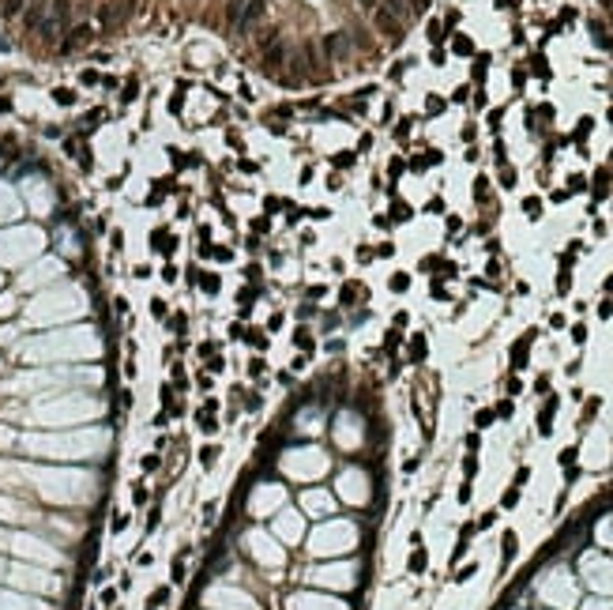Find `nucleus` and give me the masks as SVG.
Listing matches in <instances>:
<instances>
[{
  "mask_svg": "<svg viewBox=\"0 0 613 610\" xmlns=\"http://www.w3.org/2000/svg\"><path fill=\"white\" fill-rule=\"evenodd\" d=\"M64 19H68V0H53V12L42 19V27H38V34H42L45 42H60V30H64Z\"/></svg>",
  "mask_w": 613,
  "mask_h": 610,
  "instance_id": "obj_1",
  "label": "nucleus"
},
{
  "mask_svg": "<svg viewBox=\"0 0 613 610\" xmlns=\"http://www.w3.org/2000/svg\"><path fill=\"white\" fill-rule=\"evenodd\" d=\"M372 23H376V30H380V34H384L391 45H399V42H403V23H399V15H391L384 4L372 12Z\"/></svg>",
  "mask_w": 613,
  "mask_h": 610,
  "instance_id": "obj_2",
  "label": "nucleus"
},
{
  "mask_svg": "<svg viewBox=\"0 0 613 610\" xmlns=\"http://www.w3.org/2000/svg\"><path fill=\"white\" fill-rule=\"evenodd\" d=\"M136 12V0H109L105 8H102V27H117V23H124L128 15Z\"/></svg>",
  "mask_w": 613,
  "mask_h": 610,
  "instance_id": "obj_3",
  "label": "nucleus"
},
{
  "mask_svg": "<svg viewBox=\"0 0 613 610\" xmlns=\"http://www.w3.org/2000/svg\"><path fill=\"white\" fill-rule=\"evenodd\" d=\"M263 12H267V0H248V4H245V12H241V19H237V34H245V30H252L260 23V19H263Z\"/></svg>",
  "mask_w": 613,
  "mask_h": 610,
  "instance_id": "obj_4",
  "label": "nucleus"
},
{
  "mask_svg": "<svg viewBox=\"0 0 613 610\" xmlns=\"http://www.w3.org/2000/svg\"><path fill=\"white\" fill-rule=\"evenodd\" d=\"M90 38H94V27H90V23H79V27L68 30V38L60 42V49H64V53H68V49H79V45H87Z\"/></svg>",
  "mask_w": 613,
  "mask_h": 610,
  "instance_id": "obj_5",
  "label": "nucleus"
},
{
  "mask_svg": "<svg viewBox=\"0 0 613 610\" xmlns=\"http://www.w3.org/2000/svg\"><path fill=\"white\" fill-rule=\"evenodd\" d=\"M290 60V49H286L282 42H275L263 49V72H279V64H286Z\"/></svg>",
  "mask_w": 613,
  "mask_h": 610,
  "instance_id": "obj_6",
  "label": "nucleus"
},
{
  "mask_svg": "<svg viewBox=\"0 0 613 610\" xmlns=\"http://www.w3.org/2000/svg\"><path fill=\"white\" fill-rule=\"evenodd\" d=\"M324 49H328L331 60H346V57H350V38H346V34H328Z\"/></svg>",
  "mask_w": 613,
  "mask_h": 610,
  "instance_id": "obj_7",
  "label": "nucleus"
},
{
  "mask_svg": "<svg viewBox=\"0 0 613 610\" xmlns=\"http://www.w3.org/2000/svg\"><path fill=\"white\" fill-rule=\"evenodd\" d=\"M45 15H49V4H45V0H34V4L27 8V15H23V23H27L30 30H38Z\"/></svg>",
  "mask_w": 613,
  "mask_h": 610,
  "instance_id": "obj_8",
  "label": "nucleus"
},
{
  "mask_svg": "<svg viewBox=\"0 0 613 610\" xmlns=\"http://www.w3.org/2000/svg\"><path fill=\"white\" fill-rule=\"evenodd\" d=\"M553 411H557V399H549V403H545V411L538 414V433H542V437L553 429V426H549V422H553Z\"/></svg>",
  "mask_w": 613,
  "mask_h": 610,
  "instance_id": "obj_9",
  "label": "nucleus"
},
{
  "mask_svg": "<svg viewBox=\"0 0 613 610\" xmlns=\"http://www.w3.org/2000/svg\"><path fill=\"white\" fill-rule=\"evenodd\" d=\"M245 4H248V0H229V8H226V23H229V27H237V19H241Z\"/></svg>",
  "mask_w": 613,
  "mask_h": 610,
  "instance_id": "obj_10",
  "label": "nucleus"
},
{
  "mask_svg": "<svg viewBox=\"0 0 613 610\" xmlns=\"http://www.w3.org/2000/svg\"><path fill=\"white\" fill-rule=\"evenodd\" d=\"M591 34H595V42H598V45H610V30H606V23L595 19V23H591Z\"/></svg>",
  "mask_w": 613,
  "mask_h": 610,
  "instance_id": "obj_11",
  "label": "nucleus"
},
{
  "mask_svg": "<svg viewBox=\"0 0 613 610\" xmlns=\"http://www.w3.org/2000/svg\"><path fill=\"white\" fill-rule=\"evenodd\" d=\"M275 42H279V30H260V49H267Z\"/></svg>",
  "mask_w": 613,
  "mask_h": 610,
  "instance_id": "obj_12",
  "label": "nucleus"
},
{
  "mask_svg": "<svg viewBox=\"0 0 613 610\" xmlns=\"http://www.w3.org/2000/svg\"><path fill=\"white\" fill-rule=\"evenodd\" d=\"M27 8V0H4V15H19Z\"/></svg>",
  "mask_w": 613,
  "mask_h": 610,
  "instance_id": "obj_13",
  "label": "nucleus"
},
{
  "mask_svg": "<svg viewBox=\"0 0 613 610\" xmlns=\"http://www.w3.org/2000/svg\"><path fill=\"white\" fill-rule=\"evenodd\" d=\"M425 569V550H414V557H410V573H421Z\"/></svg>",
  "mask_w": 613,
  "mask_h": 610,
  "instance_id": "obj_14",
  "label": "nucleus"
},
{
  "mask_svg": "<svg viewBox=\"0 0 613 610\" xmlns=\"http://www.w3.org/2000/svg\"><path fill=\"white\" fill-rule=\"evenodd\" d=\"M53 98H57L60 106H71V102H75V94H71L68 87H60V91H53Z\"/></svg>",
  "mask_w": 613,
  "mask_h": 610,
  "instance_id": "obj_15",
  "label": "nucleus"
},
{
  "mask_svg": "<svg viewBox=\"0 0 613 610\" xmlns=\"http://www.w3.org/2000/svg\"><path fill=\"white\" fill-rule=\"evenodd\" d=\"M515 554V531H504V561Z\"/></svg>",
  "mask_w": 613,
  "mask_h": 610,
  "instance_id": "obj_16",
  "label": "nucleus"
},
{
  "mask_svg": "<svg viewBox=\"0 0 613 610\" xmlns=\"http://www.w3.org/2000/svg\"><path fill=\"white\" fill-rule=\"evenodd\" d=\"M166 599H170V588H158L155 595H151V610H155V607H162Z\"/></svg>",
  "mask_w": 613,
  "mask_h": 610,
  "instance_id": "obj_17",
  "label": "nucleus"
},
{
  "mask_svg": "<svg viewBox=\"0 0 613 610\" xmlns=\"http://www.w3.org/2000/svg\"><path fill=\"white\" fill-rule=\"evenodd\" d=\"M489 422H493V411H478V418H474V426H478V429H485V426H489Z\"/></svg>",
  "mask_w": 613,
  "mask_h": 610,
  "instance_id": "obj_18",
  "label": "nucleus"
},
{
  "mask_svg": "<svg viewBox=\"0 0 613 610\" xmlns=\"http://www.w3.org/2000/svg\"><path fill=\"white\" fill-rule=\"evenodd\" d=\"M248 373H252V377H263V358H252V362H248Z\"/></svg>",
  "mask_w": 613,
  "mask_h": 610,
  "instance_id": "obj_19",
  "label": "nucleus"
},
{
  "mask_svg": "<svg viewBox=\"0 0 613 610\" xmlns=\"http://www.w3.org/2000/svg\"><path fill=\"white\" fill-rule=\"evenodd\" d=\"M463 471H467V479H471L474 471H478V460H474V456H467V460H463Z\"/></svg>",
  "mask_w": 613,
  "mask_h": 610,
  "instance_id": "obj_20",
  "label": "nucleus"
},
{
  "mask_svg": "<svg viewBox=\"0 0 613 610\" xmlns=\"http://www.w3.org/2000/svg\"><path fill=\"white\" fill-rule=\"evenodd\" d=\"M151 313H155L158 320H162V316H166V301H158V298H155V301H151Z\"/></svg>",
  "mask_w": 613,
  "mask_h": 610,
  "instance_id": "obj_21",
  "label": "nucleus"
},
{
  "mask_svg": "<svg viewBox=\"0 0 613 610\" xmlns=\"http://www.w3.org/2000/svg\"><path fill=\"white\" fill-rule=\"evenodd\" d=\"M200 456H203V467H211V463H214V456H218V448H203Z\"/></svg>",
  "mask_w": 613,
  "mask_h": 610,
  "instance_id": "obj_22",
  "label": "nucleus"
},
{
  "mask_svg": "<svg viewBox=\"0 0 613 610\" xmlns=\"http://www.w3.org/2000/svg\"><path fill=\"white\" fill-rule=\"evenodd\" d=\"M414 358H418V362L425 358V339H414Z\"/></svg>",
  "mask_w": 613,
  "mask_h": 610,
  "instance_id": "obj_23",
  "label": "nucleus"
},
{
  "mask_svg": "<svg viewBox=\"0 0 613 610\" xmlns=\"http://www.w3.org/2000/svg\"><path fill=\"white\" fill-rule=\"evenodd\" d=\"M406 283H410L406 275H395V279H391V290H406Z\"/></svg>",
  "mask_w": 613,
  "mask_h": 610,
  "instance_id": "obj_24",
  "label": "nucleus"
},
{
  "mask_svg": "<svg viewBox=\"0 0 613 610\" xmlns=\"http://www.w3.org/2000/svg\"><path fill=\"white\" fill-rule=\"evenodd\" d=\"M572 339H576V343H583V339H587V332H583V324H576V328H572Z\"/></svg>",
  "mask_w": 613,
  "mask_h": 610,
  "instance_id": "obj_25",
  "label": "nucleus"
},
{
  "mask_svg": "<svg viewBox=\"0 0 613 610\" xmlns=\"http://www.w3.org/2000/svg\"><path fill=\"white\" fill-rule=\"evenodd\" d=\"M493 414H500V418H508V414H512V403L504 399V403H500V407H497V411H493Z\"/></svg>",
  "mask_w": 613,
  "mask_h": 610,
  "instance_id": "obj_26",
  "label": "nucleus"
},
{
  "mask_svg": "<svg viewBox=\"0 0 613 610\" xmlns=\"http://www.w3.org/2000/svg\"><path fill=\"white\" fill-rule=\"evenodd\" d=\"M471 576H474V565H467V569H459V576H455V580L463 584V580H471Z\"/></svg>",
  "mask_w": 613,
  "mask_h": 610,
  "instance_id": "obj_27",
  "label": "nucleus"
},
{
  "mask_svg": "<svg viewBox=\"0 0 613 610\" xmlns=\"http://www.w3.org/2000/svg\"><path fill=\"white\" fill-rule=\"evenodd\" d=\"M572 460H576V448H564V452H560V463H564V467H568Z\"/></svg>",
  "mask_w": 613,
  "mask_h": 610,
  "instance_id": "obj_28",
  "label": "nucleus"
},
{
  "mask_svg": "<svg viewBox=\"0 0 613 610\" xmlns=\"http://www.w3.org/2000/svg\"><path fill=\"white\" fill-rule=\"evenodd\" d=\"M515 501H519V490H508V494H504V505H508V509H512Z\"/></svg>",
  "mask_w": 613,
  "mask_h": 610,
  "instance_id": "obj_29",
  "label": "nucleus"
},
{
  "mask_svg": "<svg viewBox=\"0 0 613 610\" xmlns=\"http://www.w3.org/2000/svg\"><path fill=\"white\" fill-rule=\"evenodd\" d=\"M361 8H369V12H376V8H380V0H361Z\"/></svg>",
  "mask_w": 613,
  "mask_h": 610,
  "instance_id": "obj_30",
  "label": "nucleus"
},
{
  "mask_svg": "<svg viewBox=\"0 0 613 610\" xmlns=\"http://www.w3.org/2000/svg\"><path fill=\"white\" fill-rule=\"evenodd\" d=\"M414 4H418V12H421V8H425V0H414Z\"/></svg>",
  "mask_w": 613,
  "mask_h": 610,
  "instance_id": "obj_31",
  "label": "nucleus"
}]
</instances>
